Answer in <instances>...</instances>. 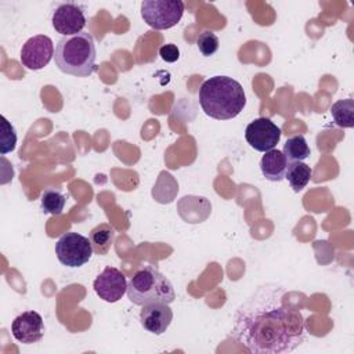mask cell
<instances>
[{
  "mask_svg": "<svg viewBox=\"0 0 354 354\" xmlns=\"http://www.w3.org/2000/svg\"><path fill=\"white\" fill-rule=\"evenodd\" d=\"M232 337L249 353H290L306 339L304 318L282 286L266 283L238 307Z\"/></svg>",
  "mask_w": 354,
  "mask_h": 354,
  "instance_id": "obj_1",
  "label": "cell"
},
{
  "mask_svg": "<svg viewBox=\"0 0 354 354\" xmlns=\"http://www.w3.org/2000/svg\"><path fill=\"white\" fill-rule=\"evenodd\" d=\"M202 111L216 120H230L238 116L245 105L246 95L239 82L230 76H213L199 88Z\"/></svg>",
  "mask_w": 354,
  "mask_h": 354,
  "instance_id": "obj_2",
  "label": "cell"
},
{
  "mask_svg": "<svg viewBox=\"0 0 354 354\" xmlns=\"http://www.w3.org/2000/svg\"><path fill=\"white\" fill-rule=\"evenodd\" d=\"M95 41L88 32L64 36L55 46L57 68L71 76L87 77L95 71Z\"/></svg>",
  "mask_w": 354,
  "mask_h": 354,
  "instance_id": "obj_3",
  "label": "cell"
},
{
  "mask_svg": "<svg viewBox=\"0 0 354 354\" xmlns=\"http://www.w3.org/2000/svg\"><path fill=\"white\" fill-rule=\"evenodd\" d=\"M127 297L136 306L170 304L176 299V292L171 282L156 267L144 266L127 282Z\"/></svg>",
  "mask_w": 354,
  "mask_h": 354,
  "instance_id": "obj_4",
  "label": "cell"
},
{
  "mask_svg": "<svg viewBox=\"0 0 354 354\" xmlns=\"http://www.w3.org/2000/svg\"><path fill=\"white\" fill-rule=\"evenodd\" d=\"M184 8L181 0H144L141 3V17L148 26L163 30L180 22Z\"/></svg>",
  "mask_w": 354,
  "mask_h": 354,
  "instance_id": "obj_5",
  "label": "cell"
},
{
  "mask_svg": "<svg viewBox=\"0 0 354 354\" xmlns=\"http://www.w3.org/2000/svg\"><path fill=\"white\" fill-rule=\"evenodd\" d=\"M94 250L87 236L77 232H65L55 242V254L62 266L79 268L93 256Z\"/></svg>",
  "mask_w": 354,
  "mask_h": 354,
  "instance_id": "obj_6",
  "label": "cell"
},
{
  "mask_svg": "<svg viewBox=\"0 0 354 354\" xmlns=\"http://www.w3.org/2000/svg\"><path fill=\"white\" fill-rule=\"evenodd\" d=\"M281 136V129L268 118H257L245 129V140L259 152L274 149L279 142Z\"/></svg>",
  "mask_w": 354,
  "mask_h": 354,
  "instance_id": "obj_7",
  "label": "cell"
},
{
  "mask_svg": "<svg viewBox=\"0 0 354 354\" xmlns=\"http://www.w3.org/2000/svg\"><path fill=\"white\" fill-rule=\"evenodd\" d=\"M54 54L53 40L46 35H36L24 43L19 59L26 69L40 71L48 65Z\"/></svg>",
  "mask_w": 354,
  "mask_h": 354,
  "instance_id": "obj_8",
  "label": "cell"
},
{
  "mask_svg": "<svg viewBox=\"0 0 354 354\" xmlns=\"http://www.w3.org/2000/svg\"><path fill=\"white\" fill-rule=\"evenodd\" d=\"M94 292L106 303L119 301L127 293V279L116 267H105L93 282Z\"/></svg>",
  "mask_w": 354,
  "mask_h": 354,
  "instance_id": "obj_9",
  "label": "cell"
},
{
  "mask_svg": "<svg viewBox=\"0 0 354 354\" xmlns=\"http://www.w3.org/2000/svg\"><path fill=\"white\" fill-rule=\"evenodd\" d=\"M84 10L76 3H62L55 7L51 17L53 28L64 36H73L83 32L86 26Z\"/></svg>",
  "mask_w": 354,
  "mask_h": 354,
  "instance_id": "obj_10",
  "label": "cell"
},
{
  "mask_svg": "<svg viewBox=\"0 0 354 354\" xmlns=\"http://www.w3.org/2000/svg\"><path fill=\"white\" fill-rule=\"evenodd\" d=\"M11 333L15 340L22 344L39 343L44 336V322L37 311H24L14 318Z\"/></svg>",
  "mask_w": 354,
  "mask_h": 354,
  "instance_id": "obj_11",
  "label": "cell"
},
{
  "mask_svg": "<svg viewBox=\"0 0 354 354\" xmlns=\"http://www.w3.org/2000/svg\"><path fill=\"white\" fill-rule=\"evenodd\" d=\"M173 321V310L166 303H151L142 306L140 322L142 328L153 335H162Z\"/></svg>",
  "mask_w": 354,
  "mask_h": 354,
  "instance_id": "obj_12",
  "label": "cell"
},
{
  "mask_svg": "<svg viewBox=\"0 0 354 354\" xmlns=\"http://www.w3.org/2000/svg\"><path fill=\"white\" fill-rule=\"evenodd\" d=\"M289 162L286 160L282 151L271 149L264 152L260 160V170L268 181H282L286 174Z\"/></svg>",
  "mask_w": 354,
  "mask_h": 354,
  "instance_id": "obj_13",
  "label": "cell"
},
{
  "mask_svg": "<svg viewBox=\"0 0 354 354\" xmlns=\"http://www.w3.org/2000/svg\"><path fill=\"white\" fill-rule=\"evenodd\" d=\"M88 239L91 242L94 253L105 256L111 250L112 243L115 241V230L111 224L101 223L90 231Z\"/></svg>",
  "mask_w": 354,
  "mask_h": 354,
  "instance_id": "obj_14",
  "label": "cell"
},
{
  "mask_svg": "<svg viewBox=\"0 0 354 354\" xmlns=\"http://www.w3.org/2000/svg\"><path fill=\"white\" fill-rule=\"evenodd\" d=\"M311 174H313L311 167L304 162H290L288 165L285 178L288 180L290 188L295 192H300L310 183Z\"/></svg>",
  "mask_w": 354,
  "mask_h": 354,
  "instance_id": "obj_15",
  "label": "cell"
},
{
  "mask_svg": "<svg viewBox=\"0 0 354 354\" xmlns=\"http://www.w3.org/2000/svg\"><path fill=\"white\" fill-rule=\"evenodd\" d=\"M330 115L333 122L339 127L350 129L354 126V101L353 98H346V100H337L332 108H330Z\"/></svg>",
  "mask_w": 354,
  "mask_h": 354,
  "instance_id": "obj_16",
  "label": "cell"
},
{
  "mask_svg": "<svg viewBox=\"0 0 354 354\" xmlns=\"http://www.w3.org/2000/svg\"><path fill=\"white\" fill-rule=\"evenodd\" d=\"M282 153L286 160L290 162H303L310 156V147L303 136H292L283 144Z\"/></svg>",
  "mask_w": 354,
  "mask_h": 354,
  "instance_id": "obj_17",
  "label": "cell"
},
{
  "mask_svg": "<svg viewBox=\"0 0 354 354\" xmlns=\"http://www.w3.org/2000/svg\"><path fill=\"white\" fill-rule=\"evenodd\" d=\"M40 202H41V210H43V213H48V214H53V216H58V214H61L62 210H64L66 198H65V195H64L61 191L54 189V188H48V189H46V191L41 194Z\"/></svg>",
  "mask_w": 354,
  "mask_h": 354,
  "instance_id": "obj_18",
  "label": "cell"
},
{
  "mask_svg": "<svg viewBox=\"0 0 354 354\" xmlns=\"http://www.w3.org/2000/svg\"><path fill=\"white\" fill-rule=\"evenodd\" d=\"M17 145V131L15 127L1 116V136H0V153L6 155L12 152Z\"/></svg>",
  "mask_w": 354,
  "mask_h": 354,
  "instance_id": "obj_19",
  "label": "cell"
},
{
  "mask_svg": "<svg viewBox=\"0 0 354 354\" xmlns=\"http://www.w3.org/2000/svg\"><path fill=\"white\" fill-rule=\"evenodd\" d=\"M196 46L199 48V51L202 53V55L205 57H210L213 55L217 50H218V46H220V40L217 37V35L212 30H203L198 40H196Z\"/></svg>",
  "mask_w": 354,
  "mask_h": 354,
  "instance_id": "obj_20",
  "label": "cell"
},
{
  "mask_svg": "<svg viewBox=\"0 0 354 354\" xmlns=\"http://www.w3.org/2000/svg\"><path fill=\"white\" fill-rule=\"evenodd\" d=\"M159 55L166 62H176L180 58V50L176 44H163L159 48Z\"/></svg>",
  "mask_w": 354,
  "mask_h": 354,
  "instance_id": "obj_21",
  "label": "cell"
}]
</instances>
